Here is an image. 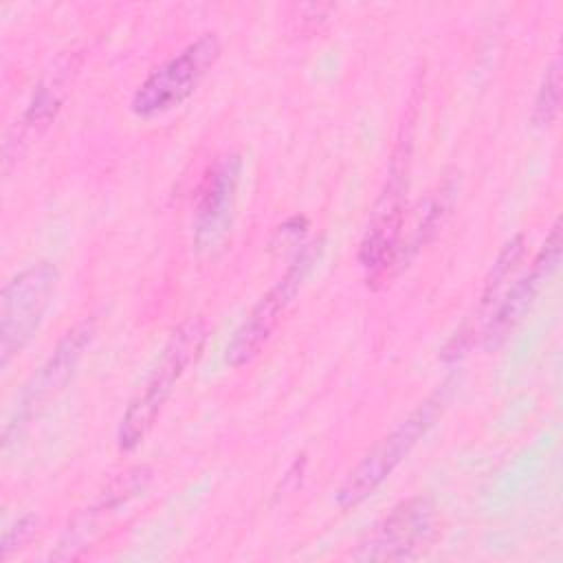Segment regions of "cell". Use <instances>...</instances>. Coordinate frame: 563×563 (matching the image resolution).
<instances>
[{"label":"cell","instance_id":"obj_6","mask_svg":"<svg viewBox=\"0 0 563 563\" xmlns=\"http://www.w3.org/2000/svg\"><path fill=\"white\" fill-rule=\"evenodd\" d=\"M319 249L321 242L301 246V251L295 253V260L288 264L284 275L268 288L266 295H262V299L251 308L246 319L238 325L224 350V358L231 367H242L251 363L268 343L286 310L290 308L292 299L297 297L303 279L308 277L312 262L319 255Z\"/></svg>","mask_w":563,"mask_h":563},{"label":"cell","instance_id":"obj_15","mask_svg":"<svg viewBox=\"0 0 563 563\" xmlns=\"http://www.w3.org/2000/svg\"><path fill=\"white\" fill-rule=\"evenodd\" d=\"M37 530V519L35 515H22L18 517L9 528L2 532V543H0V556L9 559L15 550H20Z\"/></svg>","mask_w":563,"mask_h":563},{"label":"cell","instance_id":"obj_3","mask_svg":"<svg viewBox=\"0 0 563 563\" xmlns=\"http://www.w3.org/2000/svg\"><path fill=\"white\" fill-rule=\"evenodd\" d=\"M446 402V389H438L424 398L407 418H402L387 435H383L347 473L336 490V504L347 510L374 495L383 482L402 464L424 433L435 424Z\"/></svg>","mask_w":563,"mask_h":563},{"label":"cell","instance_id":"obj_7","mask_svg":"<svg viewBox=\"0 0 563 563\" xmlns=\"http://www.w3.org/2000/svg\"><path fill=\"white\" fill-rule=\"evenodd\" d=\"M97 334L95 319H84L75 323L53 347L48 358L40 365V369L24 385L20 402L15 405L11 418L2 429V444L9 446L18 435L26 429V424L66 387V383L75 376L84 354L88 352L92 339Z\"/></svg>","mask_w":563,"mask_h":563},{"label":"cell","instance_id":"obj_9","mask_svg":"<svg viewBox=\"0 0 563 563\" xmlns=\"http://www.w3.org/2000/svg\"><path fill=\"white\" fill-rule=\"evenodd\" d=\"M84 62V53L79 48H70L59 53L37 79L31 99L15 123L13 132L7 136L2 145V163L4 172L9 169L11 161L18 158L20 150L37 139L57 117L59 108L64 106Z\"/></svg>","mask_w":563,"mask_h":563},{"label":"cell","instance_id":"obj_11","mask_svg":"<svg viewBox=\"0 0 563 563\" xmlns=\"http://www.w3.org/2000/svg\"><path fill=\"white\" fill-rule=\"evenodd\" d=\"M561 222L556 220L545 235V242L541 251L534 255L532 266L528 273L517 277L512 286L504 292V297L497 301L495 310L490 312L486 328H484V347L495 350L499 347L508 334L519 325V321L528 314L532 308L537 295L541 292L543 284L554 275L561 262Z\"/></svg>","mask_w":563,"mask_h":563},{"label":"cell","instance_id":"obj_13","mask_svg":"<svg viewBox=\"0 0 563 563\" xmlns=\"http://www.w3.org/2000/svg\"><path fill=\"white\" fill-rule=\"evenodd\" d=\"M523 251H526V238L521 233L512 235L504 249L499 251L486 282H484V290H482V297H479V303L482 308H488L497 301L499 292H501V286L506 284V279L510 277V273L517 268V264L521 262L523 257Z\"/></svg>","mask_w":563,"mask_h":563},{"label":"cell","instance_id":"obj_10","mask_svg":"<svg viewBox=\"0 0 563 563\" xmlns=\"http://www.w3.org/2000/svg\"><path fill=\"white\" fill-rule=\"evenodd\" d=\"M240 174L242 161L238 154L218 158L205 174L191 218V240L198 253L209 255L224 244L233 222Z\"/></svg>","mask_w":563,"mask_h":563},{"label":"cell","instance_id":"obj_4","mask_svg":"<svg viewBox=\"0 0 563 563\" xmlns=\"http://www.w3.org/2000/svg\"><path fill=\"white\" fill-rule=\"evenodd\" d=\"M222 51L216 33H202L158 68H154L132 95V112L139 119H154L194 95Z\"/></svg>","mask_w":563,"mask_h":563},{"label":"cell","instance_id":"obj_2","mask_svg":"<svg viewBox=\"0 0 563 563\" xmlns=\"http://www.w3.org/2000/svg\"><path fill=\"white\" fill-rule=\"evenodd\" d=\"M409 167H411V121L396 143L391 154L387 178L372 207L367 229L358 246V262L365 271L367 284H376L389 277L391 268L402 260V235H405V209L409 191Z\"/></svg>","mask_w":563,"mask_h":563},{"label":"cell","instance_id":"obj_8","mask_svg":"<svg viewBox=\"0 0 563 563\" xmlns=\"http://www.w3.org/2000/svg\"><path fill=\"white\" fill-rule=\"evenodd\" d=\"M438 534V510L429 497H409L380 517L352 552L354 561H407Z\"/></svg>","mask_w":563,"mask_h":563},{"label":"cell","instance_id":"obj_1","mask_svg":"<svg viewBox=\"0 0 563 563\" xmlns=\"http://www.w3.org/2000/svg\"><path fill=\"white\" fill-rule=\"evenodd\" d=\"M205 339H207V325L202 317H189L176 325L156 365L145 376L139 391L130 398L121 416L117 440L123 451L136 449L154 429L178 380L185 376L189 365L196 363V358L200 356L205 347Z\"/></svg>","mask_w":563,"mask_h":563},{"label":"cell","instance_id":"obj_12","mask_svg":"<svg viewBox=\"0 0 563 563\" xmlns=\"http://www.w3.org/2000/svg\"><path fill=\"white\" fill-rule=\"evenodd\" d=\"M150 479H152V473L145 466H134V468H128L125 473H119L101 490V495L92 501V506H88L86 510H79L73 517L51 559L68 561V559H77L84 550H88L90 543L101 534L103 526H108L119 515V508L130 504L134 497L143 495Z\"/></svg>","mask_w":563,"mask_h":563},{"label":"cell","instance_id":"obj_5","mask_svg":"<svg viewBox=\"0 0 563 563\" xmlns=\"http://www.w3.org/2000/svg\"><path fill=\"white\" fill-rule=\"evenodd\" d=\"M59 271L51 262H33L15 273L0 295V365L7 367L35 336L48 310Z\"/></svg>","mask_w":563,"mask_h":563},{"label":"cell","instance_id":"obj_14","mask_svg":"<svg viewBox=\"0 0 563 563\" xmlns=\"http://www.w3.org/2000/svg\"><path fill=\"white\" fill-rule=\"evenodd\" d=\"M561 108V62L559 57H552V62L545 66V73L541 77L534 106H532V121L537 128H550Z\"/></svg>","mask_w":563,"mask_h":563}]
</instances>
